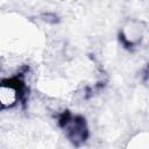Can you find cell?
<instances>
[{
  "label": "cell",
  "mask_w": 149,
  "mask_h": 149,
  "mask_svg": "<svg viewBox=\"0 0 149 149\" xmlns=\"http://www.w3.org/2000/svg\"><path fill=\"white\" fill-rule=\"evenodd\" d=\"M23 81L19 77L7 78L1 81L0 86V105L2 109L13 108L22 97Z\"/></svg>",
  "instance_id": "obj_1"
},
{
  "label": "cell",
  "mask_w": 149,
  "mask_h": 149,
  "mask_svg": "<svg viewBox=\"0 0 149 149\" xmlns=\"http://www.w3.org/2000/svg\"><path fill=\"white\" fill-rule=\"evenodd\" d=\"M147 77H148V79H149V68H148V70H147Z\"/></svg>",
  "instance_id": "obj_2"
}]
</instances>
